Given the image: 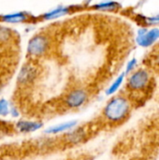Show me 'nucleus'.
Masks as SVG:
<instances>
[{
  "mask_svg": "<svg viewBox=\"0 0 159 160\" xmlns=\"http://www.w3.org/2000/svg\"><path fill=\"white\" fill-rule=\"evenodd\" d=\"M132 112V101L124 95L112 97L103 107L102 121L110 127H117L127 121Z\"/></svg>",
  "mask_w": 159,
  "mask_h": 160,
  "instance_id": "nucleus-1",
  "label": "nucleus"
},
{
  "mask_svg": "<svg viewBox=\"0 0 159 160\" xmlns=\"http://www.w3.org/2000/svg\"><path fill=\"white\" fill-rule=\"evenodd\" d=\"M89 91L84 87H74L67 91L62 100L63 106L69 111H76L83 107L89 100Z\"/></svg>",
  "mask_w": 159,
  "mask_h": 160,
  "instance_id": "nucleus-2",
  "label": "nucleus"
},
{
  "mask_svg": "<svg viewBox=\"0 0 159 160\" xmlns=\"http://www.w3.org/2000/svg\"><path fill=\"white\" fill-rule=\"evenodd\" d=\"M151 82V76L146 69L141 68L133 73L127 79V88L133 93H140L145 91Z\"/></svg>",
  "mask_w": 159,
  "mask_h": 160,
  "instance_id": "nucleus-3",
  "label": "nucleus"
},
{
  "mask_svg": "<svg viewBox=\"0 0 159 160\" xmlns=\"http://www.w3.org/2000/svg\"><path fill=\"white\" fill-rule=\"evenodd\" d=\"M50 48V39L45 34L34 36L27 44V53L33 58H39L48 52Z\"/></svg>",
  "mask_w": 159,
  "mask_h": 160,
  "instance_id": "nucleus-4",
  "label": "nucleus"
},
{
  "mask_svg": "<svg viewBox=\"0 0 159 160\" xmlns=\"http://www.w3.org/2000/svg\"><path fill=\"white\" fill-rule=\"evenodd\" d=\"M39 75L38 68L33 63H26L17 76V84L20 87H29L35 83Z\"/></svg>",
  "mask_w": 159,
  "mask_h": 160,
  "instance_id": "nucleus-5",
  "label": "nucleus"
},
{
  "mask_svg": "<svg viewBox=\"0 0 159 160\" xmlns=\"http://www.w3.org/2000/svg\"><path fill=\"white\" fill-rule=\"evenodd\" d=\"M89 137V130L86 127L77 126L62 135V142L66 145L76 146L84 142Z\"/></svg>",
  "mask_w": 159,
  "mask_h": 160,
  "instance_id": "nucleus-6",
  "label": "nucleus"
},
{
  "mask_svg": "<svg viewBox=\"0 0 159 160\" xmlns=\"http://www.w3.org/2000/svg\"><path fill=\"white\" fill-rule=\"evenodd\" d=\"M159 39V28L155 27L152 29L142 28L138 31L137 43L142 47H149Z\"/></svg>",
  "mask_w": 159,
  "mask_h": 160,
  "instance_id": "nucleus-7",
  "label": "nucleus"
},
{
  "mask_svg": "<svg viewBox=\"0 0 159 160\" xmlns=\"http://www.w3.org/2000/svg\"><path fill=\"white\" fill-rule=\"evenodd\" d=\"M44 123L39 120H18L15 123V129L22 134H31L42 129Z\"/></svg>",
  "mask_w": 159,
  "mask_h": 160,
  "instance_id": "nucleus-8",
  "label": "nucleus"
},
{
  "mask_svg": "<svg viewBox=\"0 0 159 160\" xmlns=\"http://www.w3.org/2000/svg\"><path fill=\"white\" fill-rule=\"evenodd\" d=\"M78 124H79V122L77 120H69V121L58 123L56 125L47 128L44 130V133L46 135H53V136L54 135H63V134L67 133V131L71 130L72 128H74L75 127H77Z\"/></svg>",
  "mask_w": 159,
  "mask_h": 160,
  "instance_id": "nucleus-9",
  "label": "nucleus"
},
{
  "mask_svg": "<svg viewBox=\"0 0 159 160\" xmlns=\"http://www.w3.org/2000/svg\"><path fill=\"white\" fill-rule=\"evenodd\" d=\"M126 73L125 72H123L122 74H120L114 81H113V82L109 86V88L106 90V95L107 96H112V95H114L119 89H120V87H121V85L123 84V82H124V81H125V78H126Z\"/></svg>",
  "mask_w": 159,
  "mask_h": 160,
  "instance_id": "nucleus-10",
  "label": "nucleus"
},
{
  "mask_svg": "<svg viewBox=\"0 0 159 160\" xmlns=\"http://www.w3.org/2000/svg\"><path fill=\"white\" fill-rule=\"evenodd\" d=\"M68 8H65V7H61V8H57L53 10H51L47 13H45L43 15V18L45 20H53V19H57L59 17H62L64 15H66L67 13H68Z\"/></svg>",
  "mask_w": 159,
  "mask_h": 160,
  "instance_id": "nucleus-11",
  "label": "nucleus"
},
{
  "mask_svg": "<svg viewBox=\"0 0 159 160\" xmlns=\"http://www.w3.org/2000/svg\"><path fill=\"white\" fill-rule=\"evenodd\" d=\"M27 16L24 13L18 12V13H12V14H7L2 17V21L5 22H9V23H15V22H21L25 21Z\"/></svg>",
  "mask_w": 159,
  "mask_h": 160,
  "instance_id": "nucleus-12",
  "label": "nucleus"
},
{
  "mask_svg": "<svg viewBox=\"0 0 159 160\" xmlns=\"http://www.w3.org/2000/svg\"><path fill=\"white\" fill-rule=\"evenodd\" d=\"M119 4L115 1H107V2H102L95 6L96 9L98 10H114L118 8Z\"/></svg>",
  "mask_w": 159,
  "mask_h": 160,
  "instance_id": "nucleus-13",
  "label": "nucleus"
},
{
  "mask_svg": "<svg viewBox=\"0 0 159 160\" xmlns=\"http://www.w3.org/2000/svg\"><path fill=\"white\" fill-rule=\"evenodd\" d=\"M10 104L6 98H0V117H7L9 114Z\"/></svg>",
  "mask_w": 159,
  "mask_h": 160,
  "instance_id": "nucleus-14",
  "label": "nucleus"
},
{
  "mask_svg": "<svg viewBox=\"0 0 159 160\" xmlns=\"http://www.w3.org/2000/svg\"><path fill=\"white\" fill-rule=\"evenodd\" d=\"M10 38H11L10 29L4 26H0V43L7 41Z\"/></svg>",
  "mask_w": 159,
  "mask_h": 160,
  "instance_id": "nucleus-15",
  "label": "nucleus"
},
{
  "mask_svg": "<svg viewBox=\"0 0 159 160\" xmlns=\"http://www.w3.org/2000/svg\"><path fill=\"white\" fill-rule=\"evenodd\" d=\"M137 64H138L137 59H136V58H132V59L127 63L125 73H126V74H129V73H131V72L135 69V68H136Z\"/></svg>",
  "mask_w": 159,
  "mask_h": 160,
  "instance_id": "nucleus-16",
  "label": "nucleus"
},
{
  "mask_svg": "<svg viewBox=\"0 0 159 160\" xmlns=\"http://www.w3.org/2000/svg\"><path fill=\"white\" fill-rule=\"evenodd\" d=\"M144 20L147 24H159V14L156 15V16L148 17V18L144 17Z\"/></svg>",
  "mask_w": 159,
  "mask_h": 160,
  "instance_id": "nucleus-17",
  "label": "nucleus"
},
{
  "mask_svg": "<svg viewBox=\"0 0 159 160\" xmlns=\"http://www.w3.org/2000/svg\"><path fill=\"white\" fill-rule=\"evenodd\" d=\"M9 115L11 117H13V118H18L20 116L19 109L14 105H10V107H9Z\"/></svg>",
  "mask_w": 159,
  "mask_h": 160,
  "instance_id": "nucleus-18",
  "label": "nucleus"
},
{
  "mask_svg": "<svg viewBox=\"0 0 159 160\" xmlns=\"http://www.w3.org/2000/svg\"><path fill=\"white\" fill-rule=\"evenodd\" d=\"M2 90H3V82H2V81H0V94L2 92Z\"/></svg>",
  "mask_w": 159,
  "mask_h": 160,
  "instance_id": "nucleus-19",
  "label": "nucleus"
}]
</instances>
